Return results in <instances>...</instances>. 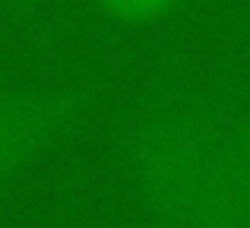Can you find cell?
<instances>
[{"label":"cell","mask_w":250,"mask_h":228,"mask_svg":"<svg viewBox=\"0 0 250 228\" xmlns=\"http://www.w3.org/2000/svg\"><path fill=\"white\" fill-rule=\"evenodd\" d=\"M225 117L203 102H152L127 140V171L155 228H187L219 159Z\"/></svg>","instance_id":"1"},{"label":"cell","mask_w":250,"mask_h":228,"mask_svg":"<svg viewBox=\"0 0 250 228\" xmlns=\"http://www.w3.org/2000/svg\"><path fill=\"white\" fill-rule=\"evenodd\" d=\"M80 95L63 89L0 86V187L22 174L70 130Z\"/></svg>","instance_id":"2"},{"label":"cell","mask_w":250,"mask_h":228,"mask_svg":"<svg viewBox=\"0 0 250 228\" xmlns=\"http://www.w3.org/2000/svg\"><path fill=\"white\" fill-rule=\"evenodd\" d=\"M187 228H250V108L225 117L219 159Z\"/></svg>","instance_id":"3"},{"label":"cell","mask_w":250,"mask_h":228,"mask_svg":"<svg viewBox=\"0 0 250 228\" xmlns=\"http://www.w3.org/2000/svg\"><path fill=\"white\" fill-rule=\"evenodd\" d=\"M177 0H98L108 16L121 19V22H149V19H159L174 6Z\"/></svg>","instance_id":"4"}]
</instances>
